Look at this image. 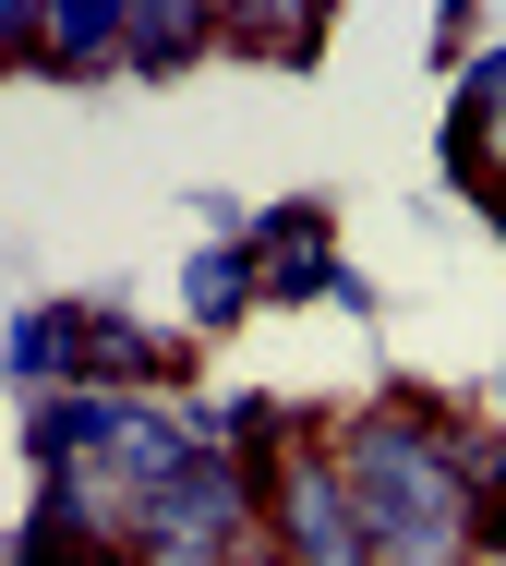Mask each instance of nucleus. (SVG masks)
<instances>
[{"label":"nucleus","instance_id":"f257e3e1","mask_svg":"<svg viewBox=\"0 0 506 566\" xmlns=\"http://www.w3.org/2000/svg\"><path fill=\"white\" fill-rule=\"evenodd\" d=\"M326 447H338L375 566H483V506L446 458V398H375V410L326 422Z\"/></svg>","mask_w":506,"mask_h":566},{"label":"nucleus","instance_id":"f03ea898","mask_svg":"<svg viewBox=\"0 0 506 566\" xmlns=\"http://www.w3.org/2000/svg\"><path fill=\"white\" fill-rule=\"evenodd\" d=\"M265 566H375L362 506H350L338 447H326V422H314L302 447L265 458Z\"/></svg>","mask_w":506,"mask_h":566},{"label":"nucleus","instance_id":"7ed1b4c3","mask_svg":"<svg viewBox=\"0 0 506 566\" xmlns=\"http://www.w3.org/2000/svg\"><path fill=\"white\" fill-rule=\"evenodd\" d=\"M242 253H253V290H265V302H314V290L362 302V290L338 277V229H326V206H265V218L242 229Z\"/></svg>","mask_w":506,"mask_h":566},{"label":"nucleus","instance_id":"20e7f679","mask_svg":"<svg viewBox=\"0 0 506 566\" xmlns=\"http://www.w3.org/2000/svg\"><path fill=\"white\" fill-rule=\"evenodd\" d=\"M218 49V12L193 0H122V73H181Z\"/></svg>","mask_w":506,"mask_h":566},{"label":"nucleus","instance_id":"39448f33","mask_svg":"<svg viewBox=\"0 0 506 566\" xmlns=\"http://www.w3.org/2000/svg\"><path fill=\"white\" fill-rule=\"evenodd\" d=\"M122 61V0H61L36 12V73H109Z\"/></svg>","mask_w":506,"mask_h":566},{"label":"nucleus","instance_id":"423d86ee","mask_svg":"<svg viewBox=\"0 0 506 566\" xmlns=\"http://www.w3.org/2000/svg\"><path fill=\"white\" fill-rule=\"evenodd\" d=\"M181 302H193V326H205V338H218V326H242L253 302H265V290H253V253H242V241H205V253L181 265Z\"/></svg>","mask_w":506,"mask_h":566},{"label":"nucleus","instance_id":"0eeeda50","mask_svg":"<svg viewBox=\"0 0 506 566\" xmlns=\"http://www.w3.org/2000/svg\"><path fill=\"white\" fill-rule=\"evenodd\" d=\"M218 49H277V61H302V49H314V12H218Z\"/></svg>","mask_w":506,"mask_h":566},{"label":"nucleus","instance_id":"6e6552de","mask_svg":"<svg viewBox=\"0 0 506 566\" xmlns=\"http://www.w3.org/2000/svg\"><path fill=\"white\" fill-rule=\"evenodd\" d=\"M12 61L36 73V12H24V0H0V73H12Z\"/></svg>","mask_w":506,"mask_h":566},{"label":"nucleus","instance_id":"1a4fd4ad","mask_svg":"<svg viewBox=\"0 0 506 566\" xmlns=\"http://www.w3.org/2000/svg\"><path fill=\"white\" fill-rule=\"evenodd\" d=\"M85 566H145V555H133V543H97V555H85Z\"/></svg>","mask_w":506,"mask_h":566},{"label":"nucleus","instance_id":"9d476101","mask_svg":"<svg viewBox=\"0 0 506 566\" xmlns=\"http://www.w3.org/2000/svg\"><path fill=\"white\" fill-rule=\"evenodd\" d=\"M495 434H506V386H495Z\"/></svg>","mask_w":506,"mask_h":566}]
</instances>
